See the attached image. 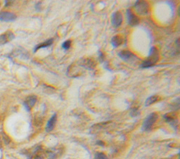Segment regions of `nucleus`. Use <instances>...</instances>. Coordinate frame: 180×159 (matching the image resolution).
<instances>
[{
	"instance_id": "f3484780",
	"label": "nucleus",
	"mask_w": 180,
	"mask_h": 159,
	"mask_svg": "<svg viewBox=\"0 0 180 159\" xmlns=\"http://www.w3.org/2000/svg\"><path fill=\"white\" fill-rule=\"evenodd\" d=\"M71 46V41L70 40H67L64 41L62 44V48L64 50H68L70 49V47Z\"/></svg>"
},
{
	"instance_id": "a211bd4d",
	"label": "nucleus",
	"mask_w": 180,
	"mask_h": 159,
	"mask_svg": "<svg viewBox=\"0 0 180 159\" xmlns=\"http://www.w3.org/2000/svg\"><path fill=\"white\" fill-rule=\"evenodd\" d=\"M139 114V112L138 109L137 108H133L131 110L130 115L132 116H133V117H134V116H137Z\"/></svg>"
},
{
	"instance_id": "ddd939ff",
	"label": "nucleus",
	"mask_w": 180,
	"mask_h": 159,
	"mask_svg": "<svg viewBox=\"0 0 180 159\" xmlns=\"http://www.w3.org/2000/svg\"><path fill=\"white\" fill-rule=\"evenodd\" d=\"M123 37L121 35H115L111 39V44L114 48H117L123 44Z\"/></svg>"
},
{
	"instance_id": "0eeeda50",
	"label": "nucleus",
	"mask_w": 180,
	"mask_h": 159,
	"mask_svg": "<svg viewBox=\"0 0 180 159\" xmlns=\"http://www.w3.org/2000/svg\"><path fill=\"white\" fill-rule=\"evenodd\" d=\"M112 25L115 28H118L123 23V15L120 11H115L112 14V18H111Z\"/></svg>"
},
{
	"instance_id": "39448f33",
	"label": "nucleus",
	"mask_w": 180,
	"mask_h": 159,
	"mask_svg": "<svg viewBox=\"0 0 180 159\" xmlns=\"http://www.w3.org/2000/svg\"><path fill=\"white\" fill-rule=\"evenodd\" d=\"M16 15L12 12L5 11L0 12V21L11 22V21H14L16 19Z\"/></svg>"
},
{
	"instance_id": "9d476101",
	"label": "nucleus",
	"mask_w": 180,
	"mask_h": 159,
	"mask_svg": "<svg viewBox=\"0 0 180 159\" xmlns=\"http://www.w3.org/2000/svg\"><path fill=\"white\" fill-rule=\"evenodd\" d=\"M80 65L82 67H85L86 69H88V70H93L95 66H96L97 63H95L93 60L84 59L81 60Z\"/></svg>"
},
{
	"instance_id": "6e6552de",
	"label": "nucleus",
	"mask_w": 180,
	"mask_h": 159,
	"mask_svg": "<svg viewBox=\"0 0 180 159\" xmlns=\"http://www.w3.org/2000/svg\"><path fill=\"white\" fill-rule=\"evenodd\" d=\"M37 100H38V97H37L36 95H33L28 96L27 98L25 99L24 103H23L26 110L28 111H30L31 109L35 106L37 102Z\"/></svg>"
},
{
	"instance_id": "2eb2a0df",
	"label": "nucleus",
	"mask_w": 180,
	"mask_h": 159,
	"mask_svg": "<svg viewBox=\"0 0 180 159\" xmlns=\"http://www.w3.org/2000/svg\"><path fill=\"white\" fill-rule=\"evenodd\" d=\"M160 100V97L158 96V95H152V96H150L149 97H148L145 102V105L146 106H150L153 104H154L156 102H158V100Z\"/></svg>"
},
{
	"instance_id": "6ab92c4d",
	"label": "nucleus",
	"mask_w": 180,
	"mask_h": 159,
	"mask_svg": "<svg viewBox=\"0 0 180 159\" xmlns=\"http://www.w3.org/2000/svg\"><path fill=\"white\" fill-rule=\"evenodd\" d=\"M97 144L101 145V146H104V143L103 142H101V141H98L97 142Z\"/></svg>"
},
{
	"instance_id": "f257e3e1",
	"label": "nucleus",
	"mask_w": 180,
	"mask_h": 159,
	"mask_svg": "<svg viewBox=\"0 0 180 159\" xmlns=\"http://www.w3.org/2000/svg\"><path fill=\"white\" fill-rule=\"evenodd\" d=\"M159 60V53L155 46L151 48L149 56L141 65L142 68H149L154 66Z\"/></svg>"
},
{
	"instance_id": "20e7f679",
	"label": "nucleus",
	"mask_w": 180,
	"mask_h": 159,
	"mask_svg": "<svg viewBox=\"0 0 180 159\" xmlns=\"http://www.w3.org/2000/svg\"><path fill=\"white\" fill-rule=\"evenodd\" d=\"M127 20H128V23L130 26H135L137 25L139 23V18L137 15L134 14L131 9L127 10Z\"/></svg>"
},
{
	"instance_id": "1a4fd4ad",
	"label": "nucleus",
	"mask_w": 180,
	"mask_h": 159,
	"mask_svg": "<svg viewBox=\"0 0 180 159\" xmlns=\"http://www.w3.org/2000/svg\"><path fill=\"white\" fill-rule=\"evenodd\" d=\"M164 118H165V121L173 126V127H177V124H178V121H177V118L175 114L174 113H168L164 115Z\"/></svg>"
},
{
	"instance_id": "9b49d317",
	"label": "nucleus",
	"mask_w": 180,
	"mask_h": 159,
	"mask_svg": "<svg viewBox=\"0 0 180 159\" xmlns=\"http://www.w3.org/2000/svg\"><path fill=\"white\" fill-rule=\"evenodd\" d=\"M56 121H57V114H54L52 116L51 118L49 119V121L47 122L46 126L47 132H51L52 131H53V129H54L55 127L56 123Z\"/></svg>"
},
{
	"instance_id": "4468645a",
	"label": "nucleus",
	"mask_w": 180,
	"mask_h": 159,
	"mask_svg": "<svg viewBox=\"0 0 180 159\" xmlns=\"http://www.w3.org/2000/svg\"><path fill=\"white\" fill-rule=\"evenodd\" d=\"M53 43V39H48V40L43 42V43H41L38 44V46H36L35 49H34V52H36L37 51H38L39 49H42V48H47L49 46H51Z\"/></svg>"
},
{
	"instance_id": "f03ea898",
	"label": "nucleus",
	"mask_w": 180,
	"mask_h": 159,
	"mask_svg": "<svg viewBox=\"0 0 180 159\" xmlns=\"http://www.w3.org/2000/svg\"><path fill=\"white\" fill-rule=\"evenodd\" d=\"M158 118V115L157 113H151L147 116V118L145 119L142 126V130L144 131H149L151 130L152 127L154 125L156 121Z\"/></svg>"
},
{
	"instance_id": "dca6fc26",
	"label": "nucleus",
	"mask_w": 180,
	"mask_h": 159,
	"mask_svg": "<svg viewBox=\"0 0 180 159\" xmlns=\"http://www.w3.org/2000/svg\"><path fill=\"white\" fill-rule=\"evenodd\" d=\"M94 159H109L105 153L102 152H97L95 153Z\"/></svg>"
},
{
	"instance_id": "423d86ee",
	"label": "nucleus",
	"mask_w": 180,
	"mask_h": 159,
	"mask_svg": "<svg viewBox=\"0 0 180 159\" xmlns=\"http://www.w3.org/2000/svg\"><path fill=\"white\" fill-rule=\"evenodd\" d=\"M15 38L14 34L12 31L9 30L6 32L0 35V45H4L7 44L8 42L11 41Z\"/></svg>"
},
{
	"instance_id": "7ed1b4c3",
	"label": "nucleus",
	"mask_w": 180,
	"mask_h": 159,
	"mask_svg": "<svg viewBox=\"0 0 180 159\" xmlns=\"http://www.w3.org/2000/svg\"><path fill=\"white\" fill-rule=\"evenodd\" d=\"M136 11L141 15H146L149 11V4L147 2L137 1L134 4Z\"/></svg>"
},
{
	"instance_id": "f8f14e48",
	"label": "nucleus",
	"mask_w": 180,
	"mask_h": 159,
	"mask_svg": "<svg viewBox=\"0 0 180 159\" xmlns=\"http://www.w3.org/2000/svg\"><path fill=\"white\" fill-rule=\"evenodd\" d=\"M119 57L125 61H128L134 57V55L129 51H121L118 54Z\"/></svg>"
},
{
	"instance_id": "aec40b11",
	"label": "nucleus",
	"mask_w": 180,
	"mask_h": 159,
	"mask_svg": "<svg viewBox=\"0 0 180 159\" xmlns=\"http://www.w3.org/2000/svg\"><path fill=\"white\" fill-rule=\"evenodd\" d=\"M0 6H1V3H0Z\"/></svg>"
}]
</instances>
